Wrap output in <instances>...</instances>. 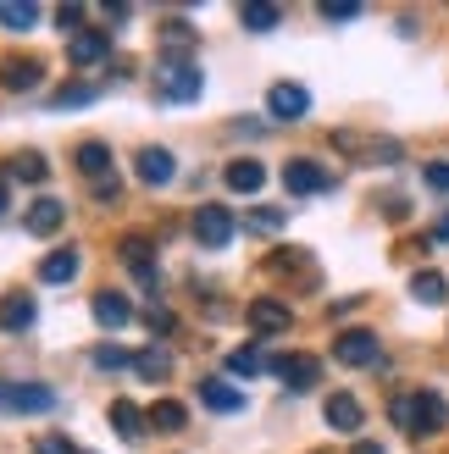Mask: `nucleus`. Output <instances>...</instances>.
I'll return each mask as SVG.
<instances>
[{"instance_id":"26","label":"nucleus","mask_w":449,"mask_h":454,"mask_svg":"<svg viewBox=\"0 0 449 454\" xmlns=\"http://www.w3.org/2000/svg\"><path fill=\"white\" fill-rule=\"evenodd\" d=\"M161 44H167V61H189L194 28H189V22H167V28H161Z\"/></svg>"},{"instance_id":"21","label":"nucleus","mask_w":449,"mask_h":454,"mask_svg":"<svg viewBox=\"0 0 449 454\" xmlns=\"http://www.w3.org/2000/svg\"><path fill=\"white\" fill-rule=\"evenodd\" d=\"M39 278L44 283H73L78 278V249L67 244V249H51V255L39 261Z\"/></svg>"},{"instance_id":"25","label":"nucleus","mask_w":449,"mask_h":454,"mask_svg":"<svg viewBox=\"0 0 449 454\" xmlns=\"http://www.w3.org/2000/svg\"><path fill=\"white\" fill-rule=\"evenodd\" d=\"M411 294H416L421 305H444V300H449L444 271H416V278H411Z\"/></svg>"},{"instance_id":"15","label":"nucleus","mask_w":449,"mask_h":454,"mask_svg":"<svg viewBox=\"0 0 449 454\" xmlns=\"http://www.w3.org/2000/svg\"><path fill=\"white\" fill-rule=\"evenodd\" d=\"M139 177H145L150 189L172 184V177H177V161H172V150H161V145H145V150H139Z\"/></svg>"},{"instance_id":"31","label":"nucleus","mask_w":449,"mask_h":454,"mask_svg":"<svg viewBox=\"0 0 449 454\" xmlns=\"http://www.w3.org/2000/svg\"><path fill=\"white\" fill-rule=\"evenodd\" d=\"M95 95H100L95 83H67V89H56V95H51V106H56V111H67V106H89Z\"/></svg>"},{"instance_id":"13","label":"nucleus","mask_w":449,"mask_h":454,"mask_svg":"<svg viewBox=\"0 0 449 454\" xmlns=\"http://www.w3.org/2000/svg\"><path fill=\"white\" fill-rule=\"evenodd\" d=\"M266 111H272L278 122H295V117H305L311 111V95L300 83H272V95H266Z\"/></svg>"},{"instance_id":"41","label":"nucleus","mask_w":449,"mask_h":454,"mask_svg":"<svg viewBox=\"0 0 449 454\" xmlns=\"http://www.w3.org/2000/svg\"><path fill=\"white\" fill-rule=\"evenodd\" d=\"M350 454H383V449H377V443H355Z\"/></svg>"},{"instance_id":"18","label":"nucleus","mask_w":449,"mask_h":454,"mask_svg":"<svg viewBox=\"0 0 449 454\" xmlns=\"http://www.w3.org/2000/svg\"><path fill=\"white\" fill-rule=\"evenodd\" d=\"M34 327V300L28 294H6L0 300V333H28Z\"/></svg>"},{"instance_id":"20","label":"nucleus","mask_w":449,"mask_h":454,"mask_svg":"<svg viewBox=\"0 0 449 454\" xmlns=\"http://www.w3.org/2000/svg\"><path fill=\"white\" fill-rule=\"evenodd\" d=\"M111 427H117V433L133 443V438H145V427H150V416L139 411V404L133 399H111Z\"/></svg>"},{"instance_id":"36","label":"nucleus","mask_w":449,"mask_h":454,"mask_svg":"<svg viewBox=\"0 0 449 454\" xmlns=\"http://www.w3.org/2000/svg\"><path fill=\"white\" fill-rule=\"evenodd\" d=\"M355 12H361L355 0H327V6H322V17H327V22H350Z\"/></svg>"},{"instance_id":"5","label":"nucleus","mask_w":449,"mask_h":454,"mask_svg":"<svg viewBox=\"0 0 449 454\" xmlns=\"http://www.w3.org/2000/svg\"><path fill=\"white\" fill-rule=\"evenodd\" d=\"M333 355H339L344 366H377V360H383V344H377V333L350 327V333L333 338Z\"/></svg>"},{"instance_id":"32","label":"nucleus","mask_w":449,"mask_h":454,"mask_svg":"<svg viewBox=\"0 0 449 454\" xmlns=\"http://www.w3.org/2000/svg\"><path fill=\"white\" fill-rule=\"evenodd\" d=\"M244 222H250V227H256V233H278V227H283L288 216H283V211H272V206H256V211H250V216H244Z\"/></svg>"},{"instance_id":"35","label":"nucleus","mask_w":449,"mask_h":454,"mask_svg":"<svg viewBox=\"0 0 449 454\" xmlns=\"http://www.w3.org/2000/svg\"><path fill=\"white\" fill-rule=\"evenodd\" d=\"M421 177H428V189L449 194V161H433V167H421Z\"/></svg>"},{"instance_id":"16","label":"nucleus","mask_w":449,"mask_h":454,"mask_svg":"<svg viewBox=\"0 0 449 454\" xmlns=\"http://www.w3.org/2000/svg\"><path fill=\"white\" fill-rule=\"evenodd\" d=\"M78 172H83L95 189L111 184V150H106L100 139H83V145H78Z\"/></svg>"},{"instance_id":"17","label":"nucleus","mask_w":449,"mask_h":454,"mask_svg":"<svg viewBox=\"0 0 449 454\" xmlns=\"http://www.w3.org/2000/svg\"><path fill=\"white\" fill-rule=\"evenodd\" d=\"M89 310H95V322H100V327H111V333L133 322V305L122 300V294H111V288H100V294H95V305H89Z\"/></svg>"},{"instance_id":"28","label":"nucleus","mask_w":449,"mask_h":454,"mask_svg":"<svg viewBox=\"0 0 449 454\" xmlns=\"http://www.w3.org/2000/svg\"><path fill=\"white\" fill-rule=\"evenodd\" d=\"M145 416H150V427H161V433H184V421H189V411H184V404H172V399H155Z\"/></svg>"},{"instance_id":"29","label":"nucleus","mask_w":449,"mask_h":454,"mask_svg":"<svg viewBox=\"0 0 449 454\" xmlns=\"http://www.w3.org/2000/svg\"><path fill=\"white\" fill-rule=\"evenodd\" d=\"M228 372L250 382V377H261V372H266V355H261L256 344H244V349H233V355H228Z\"/></svg>"},{"instance_id":"7","label":"nucleus","mask_w":449,"mask_h":454,"mask_svg":"<svg viewBox=\"0 0 449 454\" xmlns=\"http://www.w3.org/2000/svg\"><path fill=\"white\" fill-rule=\"evenodd\" d=\"M194 239L206 244V249H228V244H233V211L200 206V211H194Z\"/></svg>"},{"instance_id":"6","label":"nucleus","mask_w":449,"mask_h":454,"mask_svg":"<svg viewBox=\"0 0 449 454\" xmlns=\"http://www.w3.org/2000/svg\"><path fill=\"white\" fill-rule=\"evenodd\" d=\"M117 249H122V266H128V271H133V278H139L145 288L161 283V266H155V244H150L145 233H128Z\"/></svg>"},{"instance_id":"9","label":"nucleus","mask_w":449,"mask_h":454,"mask_svg":"<svg viewBox=\"0 0 449 454\" xmlns=\"http://www.w3.org/2000/svg\"><path fill=\"white\" fill-rule=\"evenodd\" d=\"M106 56H111V34L106 28H78L73 39H67V61L73 67H95Z\"/></svg>"},{"instance_id":"23","label":"nucleus","mask_w":449,"mask_h":454,"mask_svg":"<svg viewBox=\"0 0 449 454\" xmlns=\"http://www.w3.org/2000/svg\"><path fill=\"white\" fill-rule=\"evenodd\" d=\"M222 177H228V189H233V194H256V189L266 184L261 161H228V172H222Z\"/></svg>"},{"instance_id":"2","label":"nucleus","mask_w":449,"mask_h":454,"mask_svg":"<svg viewBox=\"0 0 449 454\" xmlns=\"http://www.w3.org/2000/svg\"><path fill=\"white\" fill-rule=\"evenodd\" d=\"M333 150L344 155V161H361V167H389L399 161V139H377V133H355V128H339L333 133Z\"/></svg>"},{"instance_id":"3","label":"nucleus","mask_w":449,"mask_h":454,"mask_svg":"<svg viewBox=\"0 0 449 454\" xmlns=\"http://www.w3.org/2000/svg\"><path fill=\"white\" fill-rule=\"evenodd\" d=\"M155 89H161V100L189 106V100H200L206 78H200V67H194V61H161V73H155Z\"/></svg>"},{"instance_id":"19","label":"nucleus","mask_w":449,"mask_h":454,"mask_svg":"<svg viewBox=\"0 0 449 454\" xmlns=\"http://www.w3.org/2000/svg\"><path fill=\"white\" fill-rule=\"evenodd\" d=\"M200 399H206L211 411H222V416L244 411V394L233 388V382H222V377H206V382H200Z\"/></svg>"},{"instance_id":"14","label":"nucleus","mask_w":449,"mask_h":454,"mask_svg":"<svg viewBox=\"0 0 449 454\" xmlns=\"http://www.w3.org/2000/svg\"><path fill=\"white\" fill-rule=\"evenodd\" d=\"M61 222H67V206H61V200H34V206H28V216H22V227H28L34 239H51V233H61Z\"/></svg>"},{"instance_id":"10","label":"nucleus","mask_w":449,"mask_h":454,"mask_svg":"<svg viewBox=\"0 0 449 454\" xmlns=\"http://www.w3.org/2000/svg\"><path fill=\"white\" fill-rule=\"evenodd\" d=\"M283 189L288 194H322V189H333V172L317 167V161H288L283 167Z\"/></svg>"},{"instance_id":"37","label":"nucleus","mask_w":449,"mask_h":454,"mask_svg":"<svg viewBox=\"0 0 449 454\" xmlns=\"http://www.w3.org/2000/svg\"><path fill=\"white\" fill-rule=\"evenodd\" d=\"M145 327H150V333H172V310H167V305H150V310H145Z\"/></svg>"},{"instance_id":"8","label":"nucleus","mask_w":449,"mask_h":454,"mask_svg":"<svg viewBox=\"0 0 449 454\" xmlns=\"http://www.w3.org/2000/svg\"><path fill=\"white\" fill-rule=\"evenodd\" d=\"M39 73H44L39 56H0V89H12V95L39 89Z\"/></svg>"},{"instance_id":"11","label":"nucleus","mask_w":449,"mask_h":454,"mask_svg":"<svg viewBox=\"0 0 449 454\" xmlns=\"http://www.w3.org/2000/svg\"><path fill=\"white\" fill-rule=\"evenodd\" d=\"M272 372L283 377V388H295V394L317 388V377H322V366L311 355H283V360H272Z\"/></svg>"},{"instance_id":"27","label":"nucleus","mask_w":449,"mask_h":454,"mask_svg":"<svg viewBox=\"0 0 449 454\" xmlns=\"http://www.w3.org/2000/svg\"><path fill=\"white\" fill-rule=\"evenodd\" d=\"M133 372H139L145 382H167V377H172V355H167V349H155V344H150V349H145L139 360H133Z\"/></svg>"},{"instance_id":"40","label":"nucleus","mask_w":449,"mask_h":454,"mask_svg":"<svg viewBox=\"0 0 449 454\" xmlns=\"http://www.w3.org/2000/svg\"><path fill=\"white\" fill-rule=\"evenodd\" d=\"M12 206V172H0V211Z\"/></svg>"},{"instance_id":"33","label":"nucleus","mask_w":449,"mask_h":454,"mask_svg":"<svg viewBox=\"0 0 449 454\" xmlns=\"http://www.w3.org/2000/svg\"><path fill=\"white\" fill-rule=\"evenodd\" d=\"M95 366H100V372H122V366H133V360H128V349H117V344H100V349H95Z\"/></svg>"},{"instance_id":"22","label":"nucleus","mask_w":449,"mask_h":454,"mask_svg":"<svg viewBox=\"0 0 449 454\" xmlns=\"http://www.w3.org/2000/svg\"><path fill=\"white\" fill-rule=\"evenodd\" d=\"M239 22H244L250 34H272L278 22H283V12L272 6V0H250V6H239Z\"/></svg>"},{"instance_id":"34","label":"nucleus","mask_w":449,"mask_h":454,"mask_svg":"<svg viewBox=\"0 0 449 454\" xmlns=\"http://www.w3.org/2000/svg\"><path fill=\"white\" fill-rule=\"evenodd\" d=\"M0 22H6V28H34L39 6H0Z\"/></svg>"},{"instance_id":"30","label":"nucleus","mask_w":449,"mask_h":454,"mask_svg":"<svg viewBox=\"0 0 449 454\" xmlns=\"http://www.w3.org/2000/svg\"><path fill=\"white\" fill-rule=\"evenodd\" d=\"M12 177H22V184H44V177H51V167H44L39 150H22L17 161H12Z\"/></svg>"},{"instance_id":"38","label":"nucleus","mask_w":449,"mask_h":454,"mask_svg":"<svg viewBox=\"0 0 449 454\" xmlns=\"http://www.w3.org/2000/svg\"><path fill=\"white\" fill-rule=\"evenodd\" d=\"M34 454H78V449L67 443V438H56V433H51V438H39V443H34Z\"/></svg>"},{"instance_id":"1","label":"nucleus","mask_w":449,"mask_h":454,"mask_svg":"<svg viewBox=\"0 0 449 454\" xmlns=\"http://www.w3.org/2000/svg\"><path fill=\"white\" fill-rule=\"evenodd\" d=\"M389 416H394V427H399V433H411V438H428V433H444V421H449V404H444V394H433V388H411V394H394Z\"/></svg>"},{"instance_id":"39","label":"nucleus","mask_w":449,"mask_h":454,"mask_svg":"<svg viewBox=\"0 0 449 454\" xmlns=\"http://www.w3.org/2000/svg\"><path fill=\"white\" fill-rule=\"evenodd\" d=\"M56 22H61V34H67V28L78 34V22H83V6H61V12H56Z\"/></svg>"},{"instance_id":"42","label":"nucleus","mask_w":449,"mask_h":454,"mask_svg":"<svg viewBox=\"0 0 449 454\" xmlns=\"http://www.w3.org/2000/svg\"><path fill=\"white\" fill-rule=\"evenodd\" d=\"M438 239H449V216H444V222H438Z\"/></svg>"},{"instance_id":"4","label":"nucleus","mask_w":449,"mask_h":454,"mask_svg":"<svg viewBox=\"0 0 449 454\" xmlns=\"http://www.w3.org/2000/svg\"><path fill=\"white\" fill-rule=\"evenodd\" d=\"M0 404L12 416H44V411H56V388H44V382H12V388H0Z\"/></svg>"},{"instance_id":"12","label":"nucleus","mask_w":449,"mask_h":454,"mask_svg":"<svg viewBox=\"0 0 449 454\" xmlns=\"http://www.w3.org/2000/svg\"><path fill=\"white\" fill-rule=\"evenodd\" d=\"M250 327L266 338V333H288V322H295V310H288V300H250Z\"/></svg>"},{"instance_id":"24","label":"nucleus","mask_w":449,"mask_h":454,"mask_svg":"<svg viewBox=\"0 0 449 454\" xmlns=\"http://www.w3.org/2000/svg\"><path fill=\"white\" fill-rule=\"evenodd\" d=\"M327 427H339V433H355V427H361V404H355L350 394H333V399H327Z\"/></svg>"}]
</instances>
